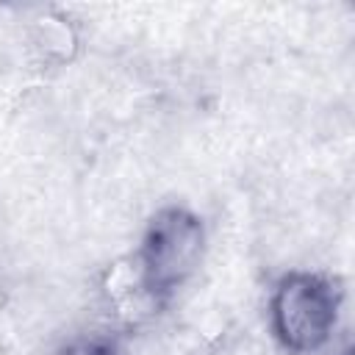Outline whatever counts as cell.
I'll use <instances>...</instances> for the list:
<instances>
[{
	"label": "cell",
	"mask_w": 355,
	"mask_h": 355,
	"mask_svg": "<svg viewBox=\"0 0 355 355\" xmlns=\"http://www.w3.org/2000/svg\"><path fill=\"white\" fill-rule=\"evenodd\" d=\"M275 316L280 336L291 347L308 349L327 338L336 319V300L316 277H294L280 288Z\"/></svg>",
	"instance_id": "cell-1"
},
{
	"label": "cell",
	"mask_w": 355,
	"mask_h": 355,
	"mask_svg": "<svg viewBox=\"0 0 355 355\" xmlns=\"http://www.w3.org/2000/svg\"><path fill=\"white\" fill-rule=\"evenodd\" d=\"M197 250V225L172 214L169 222H161L150 244V272L158 280H172L189 269Z\"/></svg>",
	"instance_id": "cell-2"
}]
</instances>
